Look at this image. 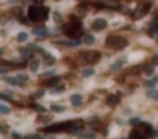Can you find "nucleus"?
Instances as JSON below:
<instances>
[{
  "mask_svg": "<svg viewBox=\"0 0 158 139\" xmlns=\"http://www.w3.org/2000/svg\"><path fill=\"white\" fill-rule=\"evenodd\" d=\"M152 133H153V130H152V126L149 123H139L131 131L130 138L131 139H149V138H152Z\"/></svg>",
  "mask_w": 158,
  "mask_h": 139,
  "instance_id": "obj_1",
  "label": "nucleus"
},
{
  "mask_svg": "<svg viewBox=\"0 0 158 139\" xmlns=\"http://www.w3.org/2000/svg\"><path fill=\"white\" fill-rule=\"evenodd\" d=\"M48 18V8H45V7H30L29 8V19L32 21H40V19H46Z\"/></svg>",
  "mask_w": 158,
  "mask_h": 139,
  "instance_id": "obj_2",
  "label": "nucleus"
},
{
  "mask_svg": "<svg viewBox=\"0 0 158 139\" xmlns=\"http://www.w3.org/2000/svg\"><path fill=\"white\" fill-rule=\"evenodd\" d=\"M107 45L112 46V48H118L122 50L126 46V40L123 37H118V35H110L109 38H107Z\"/></svg>",
  "mask_w": 158,
  "mask_h": 139,
  "instance_id": "obj_3",
  "label": "nucleus"
},
{
  "mask_svg": "<svg viewBox=\"0 0 158 139\" xmlns=\"http://www.w3.org/2000/svg\"><path fill=\"white\" fill-rule=\"evenodd\" d=\"M80 27H81L80 21L73 18V21H72V23L65 26V32L69 34V35H73V34H75V32H78V30H80Z\"/></svg>",
  "mask_w": 158,
  "mask_h": 139,
  "instance_id": "obj_4",
  "label": "nucleus"
},
{
  "mask_svg": "<svg viewBox=\"0 0 158 139\" xmlns=\"http://www.w3.org/2000/svg\"><path fill=\"white\" fill-rule=\"evenodd\" d=\"M107 27V21L102 19V18H97V19L93 21V24H91V29L93 30H102V29Z\"/></svg>",
  "mask_w": 158,
  "mask_h": 139,
  "instance_id": "obj_5",
  "label": "nucleus"
},
{
  "mask_svg": "<svg viewBox=\"0 0 158 139\" xmlns=\"http://www.w3.org/2000/svg\"><path fill=\"white\" fill-rule=\"evenodd\" d=\"M73 134L77 136V138H80V139H96V134H94L93 131H81V130H78V131H75Z\"/></svg>",
  "mask_w": 158,
  "mask_h": 139,
  "instance_id": "obj_6",
  "label": "nucleus"
},
{
  "mask_svg": "<svg viewBox=\"0 0 158 139\" xmlns=\"http://www.w3.org/2000/svg\"><path fill=\"white\" fill-rule=\"evenodd\" d=\"M97 58H99V53L97 51H91V53H85L83 54V59H85L86 62H91V61H97Z\"/></svg>",
  "mask_w": 158,
  "mask_h": 139,
  "instance_id": "obj_7",
  "label": "nucleus"
},
{
  "mask_svg": "<svg viewBox=\"0 0 158 139\" xmlns=\"http://www.w3.org/2000/svg\"><path fill=\"white\" fill-rule=\"evenodd\" d=\"M70 102H72L75 107L81 106V104H83V96H81V94H72V96H70Z\"/></svg>",
  "mask_w": 158,
  "mask_h": 139,
  "instance_id": "obj_8",
  "label": "nucleus"
},
{
  "mask_svg": "<svg viewBox=\"0 0 158 139\" xmlns=\"http://www.w3.org/2000/svg\"><path fill=\"white\" fill-rule=\"evenodd\" d=\"M34 34H35V37L45 38L46 35H48V30H46V27H35L34 29Z\"/></svg>",
  "mask_w": 158,
  "mask_h": 139,
  "instance_id": "obj_9",
  "label": "nucleus"
},
{
  "mask_svg": "<svg viewBox=\"0 0 158 139\" xmlns=\"http://www.w3.org/2000/svg\"><path fill=\"white\" fill-rule=\"evenodd\" d=\"M125 62H126V59H125V58H122V59H118V61H115L114 64L110 66V70H118V69H122Z\"/></svg>",
  "mask_w": 158,
  "mask_h": 139,
  "instance_id": "obj_10",
  "label": "nucleus"
},
{
  "mask_svg": "<svg viewBox=\"0 0 158 139\" xmlns=\"http://www.w3.org/2000/svg\"><path fill=\"white\" fill-rule=\"evenodd\" d=\"M149 10H150L149 5H141V7L138 8V11H136V16H141V15L144 16V15H147V11H149Z\"/></svg>",
  "mask_w": 158,
  "mask_h": 139,
  "instance_id": "obj_11",
  "label": "nucleus"
},
{
  "mask_svg": "<svg viewBox=\"0 0 158 139\" xmlns=\"http://www.w3.org/2000/svg\"><path fill=\"white\" fill-rule=\"evenodd\" d=\"M118 102H120V96L110 94L109 98H107V104H109V106H115V104H118Z\"/></svg>",
  "mask_w": 158,
  "mask_h": 139,
  "instance_id": "obj_12",
  "label": "nucleus"
},
{
  "mask_svg": "<svg viewBox=\"0 0 158 139\" xmlns=\"http://www.w3.org/2000/svg\"><path fill=\"white\" fill-rule=\"evenodd\" d=\"M62 45L69 46V48H72V46H78V45H80V40H77V38H72V40H64V42H62Z\"/></svg>",
  "mask_w": 158,
  "mask_h": 139,
  "instance_id": "obj_13",
  "label": "nucleus"
},
{
  "mask_svg": "<svg viewBox=\"0 0 158 139\" xmlns=\"http://www.w3.org/2000/svg\"><path fill=\"white\" fill-rule=\"evenodd\" d=\"M93 75H94V69H93V67H86V69H83V72H81V77H85V78L93 77Z\"/></svg>",
  "mask_w": 158,
  "mask_h": 139,
  "instance_id": "obj_14",
  "label": "nucleus"
},
{
  "mask_svg": "<svg viewBox=\"0 0 158 139\" xmlns=\"http://www.w3.org/2000/svg\"><path fill=\"white\" fill-rule=\"evenodd\" d=\"M51 111L56 112V114H61V112L65 111V107L61 106V104H51Z\"/></svg>",
  "mask_w": 158,
  "mask_h": 139,
  "instance_id": "obj_15",
  "label": "nucleus"
},
{
  "mask_svg": "<svg viewBox=\"0 0 158 139\" xmlns=\"http://www.w3.org/2000/svg\"><path fill=\"white\" fill-rule=\"evenodd\" d=\"M5 82L10 83V85H21L18 77H5Z\"/></svg>",
  "mask_w": 158,
  "mask_h": 139,
  "instance_id": "obj_16",
  "label": "nucleus"
},
{
  "mask_svg": "<svg viewBox=\"0 0 158 139\" xmlns=\"http://www.w3.org/2000/svg\"><path fill=\"white\" fill-rule=\"evenodd\" d=\"M43 62L46 66H51V64H54V58L51 56V54H46L45 53V56H43Z\"/></svg>",
  "mask_w": 158,
  "mask_h": 139,
  "instance_id": "obj_17",
  "label": "nucleus"
},
{
  "mask_svg": "<svg viewBox=\"0 0 158 139\" xmlns=\"http://www.w3.org/2000/svg\"><path fill=\"white\" fill-rule=\"evenodd\" d=\"M0 112L3 115H8L10 114V106L8 104H2V106H0Z\"/></svg>",
  "mask_w": 158,
  "mask_h": 139,
  "instance_id": "obj_18",
  "label": "nucleus"
},
{
  "mask_svg": "<svg viewBox=\"0 0 158 139\" xmlns=\"http://www.w3.org/2000/svg\"><path fill=\"white\" fill-rule=\"evenodd\" d=\"M157 83H158V77H157V75H155L153 78H150V80L145 83V85L149 86V88H152V86H155V85H157Z\"/></svg>",
  "mask_w": 158,
  "mask_h": 139,
  "instance_id": "obj_19",
  "label": "nucleus"
},
{
  "mask_svg": "<svg viewBox=\"0 0 158 139\" xmlns=\"http://www.w3.org/2000/svg\"><path fill=\"white\" fill-rule=\"evenodd\" d=\"M27 40V32H19L18 34V42H26Z\"/></svg>",
  "mask_w": 158,
  "mask_h": 139,
  "instance_id": "obj_20",
  "label": "nucleus"
},
{
  "mask_svg": "<svg viewBox=\"0 0 158 139\" xmlns=\"http://www.w3.org/2000/svg\"><path fill=\"white\" fill-rule=\"evenodd\" d=\"M21 56H22V59H29L30 58V50H21Z\"/></svg>",
  "mask_w": 158,
  "mask_h": 139,
  "instance_id": "obj_21",
  "label": "nucleus"
},
{
  "mask_svg": "<svg viewBox=\"0 0 158 139\" xmlns=\"http://www.w3.org/2000/svg\"><path fill=\"white\" fill-rule=\"evenodd\" d=\"M58 82H59V77H54V78H51V80H48V82H46V85L51 86V88H53V86L56 85Z\"/></svg>",
  "mask_w": 158,
  "mask_h": 139,
  "instance_id": "obj_22",
  "label": "nucleus"
},
{
  "mask_svg": "<svg viewBox=\"0 0 158 139\" xmlns=\"http://www.w3.org/2000/svg\"><path fill=\"white\" fill-rule=\"evenodd\" d=\"M83 42H85V43H93V42H94V37H93V35H89V34H86L85 38H83Z\"/></svg>",
  "mask_w": 158,
  "mask_h": 139,
  "instance_id": "obj_23",
  "label": "nucleus"
},
{
  "mask_svg": "<svg viewBox=\"0 0 158 139\" xmlns=\"http://www.w3.org/2000/svg\"><path fill=\"white\" fill-rule=\"evenodd\" d=\"M147 96H149L150 99H158V91H149V93H147Z\"/></svg>",
  "mask_w": 158,
  "mask_h": 139,
  "instance_id": "obj_24",
  "label": "nucleus"
},
{
  "mask_svg": "<svg viewBox=\"0 0 158 139\" xmlns=\"http://www.w3.org/2000/svg\"><path fill=\"white\" fill-rule=\"evenodd\" d=\"M37 69H38V62L32 61V62H30V70H32V72H37Z\"/></svg>",
  "mask_w": 158,
  "mask_h": 139,
  "instance_id": "obj_25",
  "label": "nucleus"
},
{
  "mask_svg": "<svg viewBox=\"0 0 158 139\" xmlns=\"http://www.w3.org/2000/svg\"><path fill=\"white\" fill-rule=\"evenodd\" d=\"M16 77L19 78V82H27V80H29V77L26 74H19V75H16Z\"/></svg>",
  "mask_w": 158,
  "mask_h": 139,
  "instance_id": "obj_26",
  "label": "nucleus"
},
{
  "mask_svg": "<svg viewBox=\"0 0 158 139\" xmlns=\"http://www.w3.org/2000/svg\"><path fill=\"white\" fill-rule=\"evenodd\" d=\"M64 88H65V86L64 85H61V86H56V88H53V93H59V91H64Z\"/></svg>",
  "mask_w": 158,
  "mask_h": 139,
  "instance_id": "obj_27",
  "label": "nucleus"
},
{
  "mask_svg": "<svg viewBox=\"0 0 158 139\" xmlns=\"http://www.w3.org/2000/svg\"><path fill=\"white\" fill-rule=\"evenodd\" d=\"M153 72H155V70H153V67H152V66L145 69V75H153Z\"/></svg>",
  "mask_w": 158,
  "mask_h": 139,
  "instance_id": "obj_28",
  "label": "nucleus"
},
{
  "mask_svg": "<svg viewBox=\"0 0 158 139\" xmlns=\"http://www.w3.org/2000/svg\"><path fill=\"white\" fill-rule=\"evenodd\" d=\"M43 94H45V91H43V90H40V91H35V93H34V98H42Z\"/></svg>",
  "mask_w": 158,
  "mask_h": 139,
  "instance_id": "obj_29",
  "label": "nucleus"
},
{
  "mask_svg": "<svg viewBox=\"0 0 158 139\" xmlns=\"http://www.w3.org/2000/svg\"><path fill=\"white\" fill-rule=\"evenodd\" d=\"M130 123L136 126V125H139V123H141V120H139V118H131V120H130Z\"/></svg>",
  "mask_w": 158,
  "mask_h": 139,
  "instance_id": "obj_30",
  "label": "nucleus"
},
{
  "mask_svg": "<svg viewBox=\"0 0 158 139\" xmlns=\"http://www.w3.org/2000/svg\"><path fill=\"white\" fill-rule=\"evenodd\" d=\"M11 138H13V139H21V136H19V133L13 131V133H11Z\"/></svg>",
  "mask_w": 158,
  "mask_h": 139,
  "instance_id": "obj_31",
  "label": "nucleus"
},
{
  "mask_svg": "<svg viewBox=\"0 0 158 139\" xmlns=\"http://www.w3.org/2000/svg\"><path fill=\"white\" fill-rule=\"evenodd\" d=\"M26 139H40V138H38L37 134H27V138H26Z\"/></svg>",
  "mask_w": 158,
  "mask_h": 139,
  "instance_id": "obj_32",
  "label": "nucleus"
},
{
  "mask_svg": "<svg viewBox=\"0 0 158 139\" xmlns=\"http://www.w3.org/2000/svg\"><path fill=\"white\" fill-rule=\"evenodd\" d=\"M54 74V70H48V72H45L43 74V77H48V75H53Z\"/></svg>",
  "mask_w": 158,
  "mask_h": 139,
  "instance_id": "obj_33",
  "label": "nucleus"
},
{
  "mask_svg": "<svg viewBox=\"0 0 158 139\" xmlns=\"http://www.w3.org/2000/svg\"><path fill=\"white\" fill-rule=\"evenodd\" d=\"M153 66H158V54L153 56Z\"/></svg>",
  "mask_w": 158,
  "mask_h": 139,
  "instance_id": "obj_34",
  "label": "nucleus"
},
{
  "mask_svg": "<svg viewBox=\"0 0 158 139\" xmlns=\"http://www.w3.org/2000/svg\"><path fill=\"white\" fill-rule=\"evenodd\" d=\"M35 111H40V112H43V111H45V107H43V106H35Z\"/></svg>",
  "mask_w": 158,
  "mask_h": 139,
  "instance_id": "obj_35",
  "label": "nucleus"
},
{
  "mask_svg": "<svg viewBox=\"0 0 158 139\" xmlns=\"http://www.w3.org/2000/svg\"><path fill=\"white\" fill-rule=\"evenodd\" d=\"M152 138H158V131L153 130V133H152Z\"/></svg>",
  "mask_w": 158,
  "mask_h": 139,
  "instance_id": "obj_36",
  "label": "nucleus"
},
{
  "mask_svg": "<svg viewBox=\"0 0 158 139\" xmlns=\"http://www.w3.org/2000/svg\"><path fill=\"white\" fill-rule=\"evenodd\" d=\"M7 2H10V3H16L18 0H7Z\"/></svg>",
  "mask_w": 158,
  "mask_h": 139,
  "instance_id": "obj_37",
  "label": "nucleus"
}]
</instances>
